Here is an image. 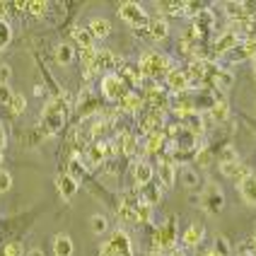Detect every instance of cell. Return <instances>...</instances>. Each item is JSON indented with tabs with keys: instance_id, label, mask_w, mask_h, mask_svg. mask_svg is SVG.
<instances>
[{
	"instance_id": "cell-34",
	"label": "cell",
	"mask_w": 256,
	"mask_h": 256,
	"mask_svg": "<svg viewBox=\"0 0 256 256\" xmlns=\"http://www.w3.org/2000/svg\"><path fill=\"white\" fill-rule=\"evenodd\" d=\"M162 142H164V138L160 136V130H152V133L148 136V152H157V150L162 148Z\"/></svg>"
},
{
	"instance_id": "cell-11",
	"label": "cell",
	"mask_w": 256,
	"mask_h": 256,
	"mask_svg": "<svg viewBox=\"0 0 256 256\" xmlns=\"http://www.w3.org/2000/svg\"><path fill=\"white\" fill-rule=\"evenodd\" d=\"M148 34L155 39V42H162L170 36V24H167V17L164 14H155L150 17V24H148Z\"/></svg>"
},
{
	"instance_id": "cell-44",
	"label": "cell",
	"mask_w": 256,
	"mask_h": 256,
	"mask_svg": "<svg viewBox=\"0 0 256 256\" xmlns=\"http://www.w3.org/2000/svg\"><path fill=\"white\" fill-rule=\"evenodd\" d=\"M34 94H36V97H42V94H44V90H42V85H36V87H34Z\"/></svg>"
},
{
	"instance_id": "cell-23",
	"label": "cell",
	"mask_w": 256,
	"mask_h": 256,
	"mask_svg": "<svg viewBox=\"0 0 256 256\" xmlns=\"http://www.w3.org/2000/svg\"><path fill=\"white\" fill-rule=\"evenodd\" d=\"M75 54H72V46L70 44H58L56 46V63L58 66H70Z\"/></svg>"
},
{
	"instance_id": "cell-39",
	"label": "cell",
	"mask_w": 256,
	"mask_h": 256,
	"mask_svg": "<svg viewBox=\"0 0 256 256\" xmlns=\"http://www.w3.org/2000/svg\"><path fill=\"white\" fill-rule=\"evenodd\" d=\"M240 157H237V152L232 150V148H225L222 150V157H220V164H225V162H237Z\"/></svg>"
},
{
	"instance_id": "cell-12",
	"label": "cell",
	"mask_w": 256,
	"mask_h": 256,
	"mask_svg": "<svg viewBox=\"0 0 256 256\" xmlns=\"http://www.w3.org/2000/svg\"><path fill=\"white\" fill-rule=\"evenodd\" d=\"M220 172H222L228 179L237 182V184L242 182L244 176H249V174H252V170H249L246 164H242L240 160H237V162H225V164H220Z\"/></svg>"
},
{
	"instance_id": "cell-20",
	"label": "cell",
	"mask_w": 256,
	"mask_h": 256,
	"mask_svg": "<svg viewBox=\"0 0 256 256\" xmlns=\"http://www.w3.org/2000/svg\"><path fill=\"white\" fill-rule=\"evenodd\" d=\"M118 218H121V222H128V225H140V218H138V206H126V203H118Z\"/></svg>"
},
{
	"instance_id": "cell-42",
	"label": "cell",
	"mask_w": 256,
	"mask_h": 256,
	"mask_svg": "<svg viewBox=\"0 0 256 256\" xmlns=\"http://www.w3.org/2000/svg\"><path fill=\"white\" fill-rule=\"evenodd\" d=\"M27 256H44V252L39 249V246H34V249H29L27 252Z\"/></svg>"
},
{
	"instance_id": "cell-4",
	"label": "cell",
	"mask_w": 256,
	"mask_h": 256,
	"mask_svg": "<svg viewBox=\"0 0 256 256\" xmlns=\"http://www.w3.org/2000/svg\"><path fill=\"white\" fill-rule=\"evenodd\" d=\"M63 121H66L63 102L60 100L51 102V104L42 112V133L44 136H54V133H58L60 126H63Z\"/></svg>"
},
{
	"instance_id": "cell-36",
	"label": "cell",
	"mask_w": 256,
	"mask_h": 256,
	"mask_svg": "<svg viewBox=\"0 0 256 256\" xmlns=\"http://www.w3.org/2000/svg\"><path fill=\"white\" fill-rule=\"evenodd\" d=\"M46 8H48V5L42 2V0H36V2H27V10L32 14H36V17H44V14H46Z\"/></svg>"
},
{
	"instance_id": "cell-10",
	"label": "cell",
	"mask_w": 256,
	"mask_h": 256,
	"mask_svg": "<svg viewBox=\"0 0 256 256\" xmlns=\"http://www.w3.org/2000/svg\"><path fill=\"white\" fill-rule=\"evenodd\" d=\"M114 68H116L114 54H112V51H106V48L97 51V56H94V63H92V70L109 75V72H114Z\"/></svg>"
},
{
	"instance_id": "cell-22",
	"label": "cell",
	"mask_w": 256,
	"mask_h": 256,
	"mask_svg": "<svg viewBox=\"0 0 256 256\" xmlns=\"http://www.w3.org/2000/svg\"><path fill=\"white\" fill-rule=\"evenodd\" d=\"M72 39H75V42L80 44V48H92V46H94V39H92V34H90V29L87 27H80V24H78V27L72 29Z\"/></svg>"
},
{
	"instance_id": "cell-13",
	"label": "cell",
	"mask_w": 256,
	"mask_h": 256,
	"mask_svg": "<svg viewBox=\"0 0 256 256\" xmlns=\"http://www.w3.org/2000/svg\"><path fill=\"white\" fill-rule=\"evenodd\" d=\"M167 85L174 90V92H186L191 87V78L186 70H179V68H172L167 72Z\"/></svg>"
},
{
	"instance_id": "cell-25",
	"label": "cell",
	"mask_w": 256,
	"mask_h": 256,
	"mask_svg": "<svg viewBox=\"0 0 256 256\" xmlns=\"http://www.w3.org/2000/svg\"><path fill=\"white\" fill-rule=\"evenodd\" d=\"M179 176H182V184L186 188H196L198 186V172L191 170V167H184V170L179 172Z\"/></svg>"
},
{
	"instance_id": "cell-1",
	"label": "cell",
	"mask_w": 256,
	"mask_h": 256,
	"mask_svg": "<svg viewBox=\"0 0 256 256\" xmlns=\"http://www.w3.org/2000/svg\"><path fill=\"white\" fill-rule=\"evenodd\" d=\"M138 68H140L142 78H160V75H167L172 70L170 68V60L167 56H162V54H157V51H145L138 60Z\"/></svg>"
},
{
	"instance_id": "cell-41",
	"label": "cell",
	"mask_w": 256,
	"mask_h": 256,
	"mask_svg": "<svg viewBox=\"0 0 256 256\" xmlns=\"http://www.w3.org/2000/svg\"><path fill=\"white\" fill-rule=\"evenodd\" d=\"M12 90L8 85H0V102H5V104H10V100H12Z\"/></svg>"
},
{
	"instance_id": "cell-7",
	"label": "cell",
	"mask_w": 256,
	"mask_h": 256,
	"mask_svg": "<svg viewBox=\"0 0 256 256\" xmlns=\"http://www.w3.org/2000/svg\"><path fill=\"white\" fill-rule=\"evenodd\" d=\"M56 188H58V196L66 200H72V196L80 191V184H78V176H72L70 172H63L56 176Z\"/></svg>"
},
{
	"instance_id": "cell-28",
	"label": "cell",
	"mask_w": 256,
	"mask_h": 256,
	"mask_svg": "<svg viewBox=\"0 0 256 256\" xmlns=\"http://www.w3.org/2000/svg\"><path fill=\"white\" fill-rule=\"evenodd\" d=\"M213 12L210 10H200L198 14H196V32L198 29H213Z\"/></svg>"
},
{
	"instance_id": "cell-16",
	"label": "cell",
	"mask_w": 256,
	"mask_h": 256,
	"mask_svg": "<svg viewBox=\"0 0 256 256\" xmlns=\"http://www.w3.org/2000/svg\"><path fill=\"white\" fill-rule=\"evenodd\" d=\"M87 29H90L92 39H106V36L112 34V22H109L106 17H92Z\"/></svg>"
},
{
	"instance_id": "cell-38",
	"label": "cell",
	"mask_w": 256,
	"mask_h": 256,
	"mask_svg": "<svg viewBox=\"0 0 256 256\" xmlns=\"http://www.w3.org/2000/svg\"><path fill=\"white\" fill-rule=\"evenodd\" d=\"M10 78H12V68H10L8 63H2V66H0V85H8Z\"/></svg>"
},
{
	"instance_id": "cell-6",
	"label": "cell",
	"mask_w": 256,
	"mask_h": 256,
	"mask_svg": "<svg viewBox=\"0 0 256 256\" xmlns=\"http://www.w3.org/2000/svg\"><path fill=\"white\" fill-rule=\"evenodd\" d=\"M200 206H203V210L206 213H220L222 210V206H225V196H222V188L220 186L210 184L206 191H203V196H200Z\"/></svg>"
},
{
	"instance_id": "cell-21",
	"label": "cell",
	"mask_w": 256,
	"mask_h": 256,
	"mask_svg": "<svg viewBox=\"0 0 256 256\" xmlns=\"http://www.w3.org/2000/svg\"><path fill=\"white\" fill-rule=\"evenodd\" d=\"M200 240H203V225H198V222L188 225L184 232V237H182V242H184L186 246H196V244H200Z\"/></svg>"
},
{
	"instance_id": "cell-15",
	"label": "cell",
	"mask_w": 256,
	"mask_h": 256,
	"mask_svg": "<svg viewBox=\"0 0 256 256\" xmlns=\"http://www.w3.org/2000/svg\"><path fill=\"white\" fill-rule=\"evenodd\" d=\"M240 196L244 198L246 206H256V174L254 172L240 182Z\"/></svg>"
},
{
	"instance_id": "cell-24",
	"label": "cell",
	"mask_w": 256,
	"mask_h": 256,
	"mask_svg": "<svg viewBox=\"0 0 256 256\" xmlns=\"http://www.w3.org/2000/svg\"><path fill=\"white\" fill-rule=\"evenodd\" d=\"M136 148H138V138L133 133H121V152L133 157L136 155Z\"/></svg>"
},
{
	"instance_id": "cell-30",
	"label": "cell",
	"mask_w": 256,
	"mask_h": 256,
	"mask_svg": "<svg viewBox=\"0 0 256 256\" xmlns=\"http://www.w3.org/2000/svg\"><path fill=\"white\" fill-rule=\"evenodd\" d=\"M10 39H12V27L8 24V20H0V51L10 44Z\"/></svg>"
},
{
	"instance_id": "cell-19",
	"label": "cell",
	"mask_w": 256,
	"mask_h": 256,
	"mask_svg": "<svg viewBox=\"0 0 256 256\" xmlns=\"http://www.w3.org/2000/svg\"><path fill=\"white\" fill-rule=\"evenodd\" d=\"M87 164L90 167H97L104 162V155H106V148H104V142H94V145H90L87 148Z\"/></svg>"
},
{
	"instance_id": "cell-9",
	"label": "cell",
	"mask_w": 256,
	"mask_h": 256,
	"mask_svg": "<svg viewBox=\"0 0 256 256\" xmlns=\"http://www.w3.org/2000/svg\"><path fill=\"white\" fill-rule=\"evenodd\" d=\"M152 176H155V170H152V164H150L148 160H138V162L133 164V179H136V186H138V188L150 184Z\"/></svg>"
},
{
	"instance_id": "cell-40",
	"label": "cell",
	"mask_w": 256,
	"mask_h": 256,
	"mask_svg": "<svg viewBox=\"0 0 256 256\" xmlns=\"http://www.w3.org/2000/svg\"><path fill=\"white\" fill-rule=\"evenodd\" d=\"M5 145H8V133H5V126L0 121V162H2V155H5Z\"/></svg>"
},
{
	"instance_id": "cell-46",
	"label": "cell",
	"mask_w": 256,
	"mask_h": 256,
	"mask_svg": "<svg viewBox=\"0 0 256 256\" xmlns=\"http://www.w3.org/2000/svg\"><path fill=\"white\" fill-rule=\"evenodd\" d=\"M242 256H256V254H242Z\"/></svg>"
},
{
	"instance_id": "cell-32",
	"label": "cell",
	"mask_w": 256,
	"mask_h": 256,
	"mask_svg": "<svg viewBox=\"0 0 256 256\" xmlns=\"http://www.w3.org/2000/svg\"><path fill=\"white\" fill-rule=\"evenodd\" d=\"M215 85L218 87H222V90H230L232 87V75H230L228 70H215Z\"/></svg>"
},
{
	"instance_id": "cell-26",
	"label": "cell",
	"mask_w": 256,
	"mask_h": 256,
	"mask_svg": "<svg viewBox=\"0 0 256 256\" xmlns=\"http://www.w3.org/2000/svg\"><path fill=\"white\" fill-rule=\"evenodd\" d=\"M10 112H12L14 116H20V114H24L27 112V100H24V94H20V92H14L12 94V100H10Z\"/></svg>"
},
{
	"instance_id": "cell-35",
	"label": "cell",
	"mask_w": 256,
	"mask_h": 256,
	"mask_svg": "<svg viewBox=\"0 0 256 256\" xmlns=\"http://www.w3.org/2000/svg\"><path fill=\"white\" fill-rule=\"evenodd\" d=\"M10 188H12V174L0 170V194H8Z\"/></svg>"
},
{
	"instance_id": "cell-17",
	"label": "cell",
	"mask_w": 256,
	"mask_h": 256,
	"mask_svg": "<svg viewBox=\"0 0 256 256\" xmlns=\"http://www.w3.org/2000/svg\"><path fill=\"white\" fill-rule=\"evenodd\" d=\"M75 246L68 234H56L54 237V256H72Z\"/></svg>"
},
{
	"instance_id": "cell-8",
	"label": "cell",
	"mask_w": 256,
	"mask_h": 256,
	"mask_svg": "<svg viewBox=\"0 0 256 256\" xmlns=\"http://www.w3.org/2000/svg\"><path fill=\"white\" fill-rule=\"evenodd\" d=\"M155 242H157V249H160V252H167V249L174 246V242H176V222H174V218H170V220L160 228Z\"/></svg>"
},
{
	"instance_id": "cell-18",
	"label": "cell",
	"mask_w": 256,
	"mask_h": 256,
	"mask_svg": "<svg viewBox=\"0 0 256 256\" xmlns=\"http://www.w3.org/2000/svg\"><path fill=\"white\" fill-rule=\"evenodd\" d=\"M237 48V34L234 32H225L222 36H218L215 42V54H230Z\"/></svg>"
},
{
	"instance_id": "cell-3",
	"label": "cell",
	"mask_w": 256,
	"mask_h": 256,
	"mask_svg": "<svg viewBox=\"0 0 256 256\" xmlns=\"http://www.w3.org/2000/svg\"><path fill=\"white\" fill-rule=\"evenodd\" d=\"M118 17L126 22L128 27L136 29H148V24H150V14H148V10L142 8L140 2H121L118 5Z\"/></svg>"
},
{
	"instance_id": "cell-14",
	"label": "cell",
	"mask_w": 256,
	"mask_h": 256,
	"mask_svg": "<svg viewBox=\"0 0 256 256\" xmlns=\"http://www.w3.org/2000/svg\"><path fill=\"white\" fill-rule=\"evenodd\" d=\"M157 176H160V184L164 188H172L176 184V167H174V162L172 160H162L160 170H157Z\"/></svg>"
},
{
	"instance_id": "cell-37",
	"label": "cell",
	"mask_w": 256,
	"mask_h": 256,
	"mask_svg": "<svg viewBox=\"0 0 256 256\" xmlns=\"http://www.w3.org/2000/svg\"><path fill=\"white\" fill-rule=\"evenodd\" d=\"M2 256H22V244H20V242L5 244V249H2Z\"/></svg>"
},
{
	"instance_id": "cell-31",
	"label": "cell",
	"mask_w": 256,
	"mask_h": 256,
	"mask_svg": "<svg viewBox=\"0 0 256 256\" xmlns=\"http://www.w3.org/2000/svg\"><path fill=\"white\" fill-rule=\"evenodd\" d=\"M210 116H213L215 121H225V118H228V104L222 100L215 102L213 106H210Z\"/></svg>"
},
{
	"instance_id": "cell-2",
	"label": "cell",
	"mask_w": 256,
	"mask_h": 256,
	"mask_svg": "<svg viewBox=\"0 0 256 256\" xmlns=\"http://www.w3.org/2000/svg\"><path fill=\"white\" fill-rule=\"evenodd\" d=\"M100 256H133V242L126 230H114L112 237L104 242Z\"/></svg>"
},
{
	"instance_id": "cell-45",
	"label": "cell",
	"mask_w": 256,
	"mask_h": 256,
	"mask_svg": "<svg viewBox=\"0 0 256 256\" xmlns=\"http://www.w3.org/2000/svg\"><path fill=\"white\" fill-rule=\"evenodd\" d=\"M254 252H256V232H254Z\"/></svg>"
},
{
	"instance_id": "cell-5",
	"label": "cell",
	"mask_w": 256,
	"mask_h": 256,
	"mask_svg": "<svg viewBox=\"0 0 256 256\" xmlns=\"http://www.w3.org/2000/svg\"><path fill=\"white\" fill-rule=\"evenodd\" d=\"M124 78L116 75V72H109L102 78V94L106 97L109 102H121L126 97V90H124Z\"/></svg>"
},
{
	"instance_id": "cell-29",
	"label": "cell",
	"mask_w": 256,
	"mask_h": 256,
	"mask_svg": "<svg viewBox=\"0 0 256 256\" xmlns=\"http://www.w3.org/2000/svg\"><path fill=\"white\" fill-rule=\"evenodd\" d=\"M138 106H140V97L133 94V92H126V97L121 100V109L124 112H136Z\"/></svg>"
},
{
	"instance_id": "cell-27",
	"label": "cell",
	"mask_w": 256,
	"mask_h": 256,
	"mask_svg": "<svg viewBox=\"0 0 256 256\" xmlns=\"http://www.w3.org/2000/svg\"><path fill=\"white\" fill-rule=\"evenodd\" d=\"M90 230H92L94 234H104V232L109 230V220H106L104 215H100V213L92 215V218H90Z\"/></svg>"
},
{
	"instance_id": "cell-43",
	"label": "cell",
	"mask_w": 256,
	"mask_h": 256,
	"mask_svg": "<svg viewBox=\"0 0 256 256\" xmlns=\"http://www.w3.org/2000/svg\"><path fill=\"white\" fill-rule=\"evenodd\" d=\"M8 8H10V5H8V2H0V20H2V17H5V14H8Z\"/></svg>"
},
{
	"instance_id": "cell-33",
	"label": "cell",
	"mask_w": 256,
	"mask_h": 256,
	"mask_svg": "<svg viewBox=\"0 0 256 256\" xmlns=\"http://www.w3.org/2000/svg\"><path fill=\"white\" fill-rule=\"evenodd\" d=\"M225 8H228V14H230V17H240V20H242L244 14L252 12V10H244V8H246L244 2H228Z\"/></svg>"
}]
</instances>
